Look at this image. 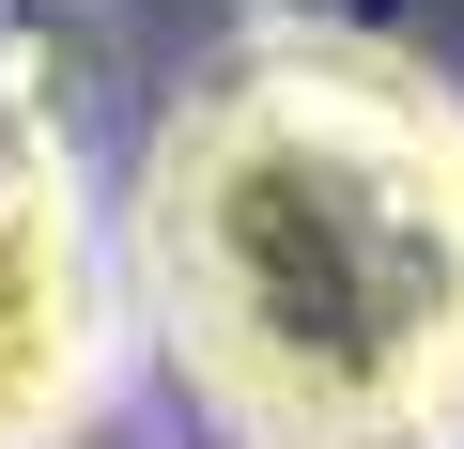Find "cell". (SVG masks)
I'll return each instance as SVG.
<instances>
[{"mask_svg":"<svg viewBox=\"0 0 464 449\" xmlns=\"http://www.w3.org/2000/svg\"><path fill=\"white\" fill-rule=\"evenodd\" d=\"M186 387L248 449L464 434V93L387 47L279 32L217 63L140 201Z\"/></svg>","mask_w":464,"mask_h":449,"instance_id":"obj_1","label":"cell"},{"mask_svg":"<svg viewBox=\"0 0 464 449\" xmlns=\"http://www.w3.org/2000/svg\"><path fill=\"white\" fill-rule=\"evenodd\" d=\"M109 356V279H93V217L47 171H0V449H32L93 403Z\"/></svg>","mask_w":464,"mask_h":449,"instance_id":"obj_2","label":"cell"}]
</instances>
